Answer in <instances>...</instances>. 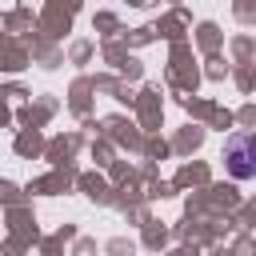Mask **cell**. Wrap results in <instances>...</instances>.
<instances>
[{"label": "cell", "mask_w": 256, "mask_h": 256, "mask_svg": "<svg viewBox=\"0 0 256 256\" xmlns=\"http://www.w3.org/2000/svg\"><path fill=\"white\" fill-rule=\"evenodd\" d=\"M248 152H252V140H248V136H232V140H228V160H232V176H252Z\"/></svg>", "instance_id": "1"}]
</instances>
